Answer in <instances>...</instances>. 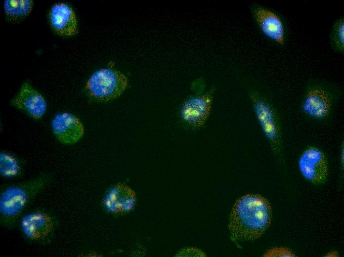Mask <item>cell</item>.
Returning <instances> with one entry per match:
<instances>
[{
	"label": "cell",
	"mask_w": 344,
	"mask_h": 257,
	"mask_svg": "<svg viewBox=\"0 0 344 257\" xmlns=\"http://www.w3.org/2000/svg\"><path fill=\"white\" fill-rule=\"evenodd\" d=\"M272 207L264 197L250 193L239 198L230 214L228 229L237 244L259 238L271 224Z\"/></svg>",
	"instance_id": "obj_1"
},
{
	"label": "cell",
	"mask_w": 344,
	"mask_h": 257,
	"mask_svg": "<svg viewBox=\"0 0 344 257\" xmlns=\"http://www.w3.org/2000/svg\"><path fill=\"white\" fill-rule=\"evenodd\" d=\"M54 179L51 173L42 172L26 180L1 184L0 226L8 230L17 227L21 216Z\"/></svg>",
	"instance_id": "obj_2"
},
{
	"label": "cell",
	"mask_w": 344,
	"mask_h": 257,
	"mask_svg": "<svg viewBox=\"0 0 344 257\" xmlns=\"http://www.w3.org/2000/svg\"><path fill=\"white\" fill-rule=\"evenodd\" d=\"M60 223L52 211L40 206L28 209L20 218L17 227L27 243L44 246L52 243Z\"/></svg>",
	"instance_id": "obj_3"
},
{
	"label": "cell",
	"mask_w": 344,
	"mask_h": 257,
	"mask_svg": "<svg viewBox=\"0 0 344 257\" xmlns=\"http://www.w3.org/2000/svg\"><path fill=\"white\" fill-rule=\"evenodd\" d=\"M249 96L261 131L273 154L281 163L283 157L282 133L277 110L269 100L256 90H250Z\"/></svg>",
	"instance_id": "obj_4"
},
{
	"label": "cell",
	"mask_w": 344,
	"mask_h": 257,
	"mask_svg": "<svg viewBox=\"0 0 344 257\" xmlns=\"http://www.w3.org/2000/svg\"><path fill=\"white\" fill-rule=\"evenodd\" d=\"M336 86L318 79H312L307 83L300 104L302 112L307 117L322 121L332 113L339 96Z\"/></svg>",
	"instance_id": "obj_5"
},
{
	"label": "cell",
	"mask_w": 344,
	"mask_h": 257,
	"mask_svg": "<svg viewBox=\"0 0 344 257\" xmlns=\"http://www.w3.org/2000/svg\"><path fill=\"white\" fill-rule=\"evenodd\" d=\"M128 86L126 76L112 68L99 69L89 77L85 89L92 99L108 102L119 97Z\"/></svg>",
	"instance_id": "obj_6"
},
{
	"label": "cell",
	"mask_w": 344,
	"mask_h": 257,
	"mask_svg": "<svg viewBox=\"0 0 344 257\" xmlns=\"http://www.w3.org/2000/svg\"><path fill=\"white\" fill-rule=\"evenodd\" d=\"M215 86L203 94L188 97L182 104L180 117L183 123L191 130H198L204 127L210 114Z\"/></svg>",
	"instance_id": "obj_7"
},
{
	"label": "cell",
	"mask_w": 344,
	"mask_h": 257,
	"mask_svg": "<svg viewBox=\"0 0 344 257\" xmlns=\"http://www.w3.org/2000/svg\"><path fill=\"white\" fill-rule=\"evenodd\" d=\"M253 18L262 33L281 45L286 41V27L282 17L275 11L254 4L251 6Z\"/></svg>",
	"instance_id": "obj_8"
},
{
	"label": "cell",
	"mask_w": 344,
	"mask_h": 257,
	"mask_svg": "<svg viewBox=\"0 0 344 257\" xmlns=\"http://www.w3.org/2000/svg\"><path fill=\"white\" fill-rule=\"evenodd\" d=\"M298 168L301 175L314 184L324 182L328 175V165L324 153L318 147L306 148L298 160Z\"/></svg>",
	"instance_id": "obj_9"
},
{
	"label": "cell",
	"mask_w": 344,
	"mask_h": 257,
	"mask_svg": "<svg viewBox=\"0 0 344 257\" xmlns=\"http://www.w3.org/2000/svg\"><path fill=\"white\" fill-rule=\"evenodd\" d=\"M137 204L135 192L129 186L118 183L109 187L104 194L101 204L105 212L119 216L133 211Z\"/></svg>",
	"instance_id": "obj_10"
},
{
	"label": "cell",
	"mask_w": 344,
	"mask_h": 257,
	"mask_svg": "<svg viewBox=\"0 0 344 257\" xmlns=\"http://www.w3.org/2000/svg\"><path fill=\"white\" fill-rule=\"evenodd\" d=\"M51 129L61 143L72 145L78 142L84 134L83 124L75 115L68 112L56 114L52 120Z\"/></svg>",
	"instance_id": "obj_11"
},
{
	"label": "cell",
	"mask_w": 344,
	"mask_h": 257,
	"mask_svg": "<svg viewBox=\"0 0 344 257\" xmlns=\"http://www.w3.org/2000/svg\"><path fill=\"white\" fill-rule=\"evenodd\" d=\"M10 103L35 119L41 118L46 110V103L43 96L28 82L22 84Z\"/></svg>",
	"instance_id": "obj_12"
},
{
	"label": "cell",
	"mask_w": 344,
	"mask_h": 257,
	"mask_svg": "<svg viewBox=\"0 0 344 257\" xmlns=\"http://www.w3.org/2000/svg\"><path fill=\"white\" fill-rule=\"evenodd\" d=\"M50 21L59 34L72 36L78 33L77 21L73 9L63 3L55 4L50 12Z\"/></svg>",
	"instance_id": "obj_13"
},
{
	"label": "cell",
	"mask_w": 344,
	"mask_h": 257,
	"mask_svg": "<svg viewBox=\"0 0 344 257\" xmlns=\"http://www.w3.org/2000/svg\"><path fill=\"white\" fill-rule=\"evenodd\" d=\"M23 162L15 155L6 151L0 153V175L5 179L21 177L23 174Z\"/></svg>",
	"instance_id": "obj_14"
},
{
	"label": "cell",
	"mask_w": 344,
	"mask_h": 257,
	"mask_svg": "<svg viewBox=\"0 0 344 257\" xmlns=\"http://www.w3.org/2000/svg\"><path fill=\"white\" fill-rule=\"evenodd\" d=\"M33 4L29 0H6L4 1V11L9 20H15L28 15Z\"/></svg>",
	"instance_id": "obj_15"
},
{
	"label": "cell",
	"mask_w": 344,
	"mask_h": 257,
	"mask_svg": "<svg viewBox=\"0 0 344 257\" xmlns=\"http://www.w3.org/2000/svg\"><path fill=\"white\" fill-rule=\"evenodd\" d=\"M331 48L336 52L344 53V17L340 16L333 22L329 34Z\"/></svg>",
	"instance_id": "obj_16"
},
{
	"label": "cell",
	"mask_w": 344,
	"mask_h": 257,
	"mask_svg": "<svg viewBox=\"0 0 344 257\" xmlns=\"http://www.w3.org/2000/svg\"><path fill=\"white\" fill-rule=\"evenodd\" d=\"M264 257H294L296 254L287 247H278L270 249L263 255Z\"/></svg>",
	"instance_id": "obj_17"
},
{
	"label": "cell",
	"mask_w": 344,
	"mask_h": 257,
	"mask_svg": "<svg viewBox=\"0 0 344 257\" xmlns=\"http://www.w3.org/2000/svg\"><path fill=\"white\" fill-rule=\"evenodd\" d=\"M338 254L337 251H331L329 252L327 255L326 256V257H337L338 256Z\"/></svg>",
	"instance_id": "obj_18"
}]
</instances>
